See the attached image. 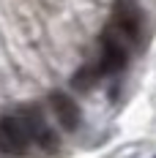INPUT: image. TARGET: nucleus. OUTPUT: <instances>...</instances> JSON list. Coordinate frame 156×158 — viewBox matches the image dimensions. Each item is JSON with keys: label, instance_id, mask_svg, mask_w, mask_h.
<instances>
[{"label": "nucleus", "instance_id": "nucleus-3", "mask_svg": "<svg viewBox=\"0 0 156 158\" xmlns=\"http://www.w3.org/2000/svg\"><path fill=\"white\" fill-rule=\"evenodd\" d=\"M33 144L30 131L25 126L22 114H6L0 117V150L8 153V156H25L28 147Z\"/></svg>", "mask_w": 156, "mask_h": 158}, {"label": "nucleus", "instance_id": "nucleus-4", "mask_svg": "<svg viewBox=\"0 0 156 158\" xmlns=\"http://www.w3.org/2000/svg\"><path fill=\"white\" fill-rule=\"evenodd\" d=\"M19 114H22V120H25L28 131H30L33 144H38L44 153H55V150H58V136H55V131L49 128V123L44 120L41 109H36V106H25V109H19Z\"/></svg>", "mask_w": 156, "mask_h": 158}, {"label": "nucleus", "instance_id": "nucleus-6", "mask_svg": "<svg viewBox=\"0 0 156 158\" xmlns=\"http://www.w3.org/2000/svg\"><path fill=\"white\" fill-rule=\"evenodd\" d=\"M104 77V71H101V65H82L77 74L71 77V87L79 90V93H88V90H93L96 85H99V79Z\"/></svg>", "mask_w": 156, "mask_h": 158}, {"label": "nucleus", "instance_id": "nucleus-5", "mask_svg": "<svg viewBox=\"0 0 156 158\" xmlns=\"http://www.w3.org/2000/svg\"><path fill=\"white\" fill-rule=\"evenodd\" d=\"M49 106H52V112H55V117H58V123H60L63 131H77L79 128L82 112H79V104L71 98V95L55 90V93L49 95Z\"/></svg>", "mask_w": 156, "mask_h": 158}, {"label": "nucleus", "instance_id": "nucleus-2", "mask_svg": "<svg viewBox=\"0 0 156 158\" xmlns=\"http://www.w3.org/2000/svg\"><path fill=\"white\" fill-rule=\"evenodd\" d=\"M112 25L123 33L131 44H137L145 33V14L137 0H115L112 3Z\"/></svg>", "mask_w": 156, "mask_h": 158}, {"label": "nucleus", "instance_id": "nucleus-1", "mask_svg": "<svg viewBox=\"0 0 156 158\" xmlns=\"http://www.w3.org/2000/svg\"><path fill=\"white\" fill-rule=\"evenodd\" d=\"M99 44H101V55H99L101 71H104V74H118V71H123L126 63H129V44H131V41L109 22L107 27L101 30Z\"/></svg>", "mask_w": 156, "mask_h": 158}]
</instances>
